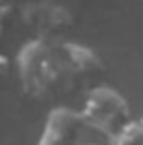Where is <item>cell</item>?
<instances>
[{
	"label": "cell",
	"mask_w": 143,
	"mask_h": 145,
	"mask_svg": "<svg viewBox=\"0 0 143 145\" xmlns=\"http://www.w3.org/2000/svg\"><path fill=\"white\" fill-rule=\"evenodd\" d=\"M6 64H8V62H6V58H2V56H0V72H2V69L6 67Z\"/></svg>",
	"instance_id": "obj_1"
}]
</instances>
